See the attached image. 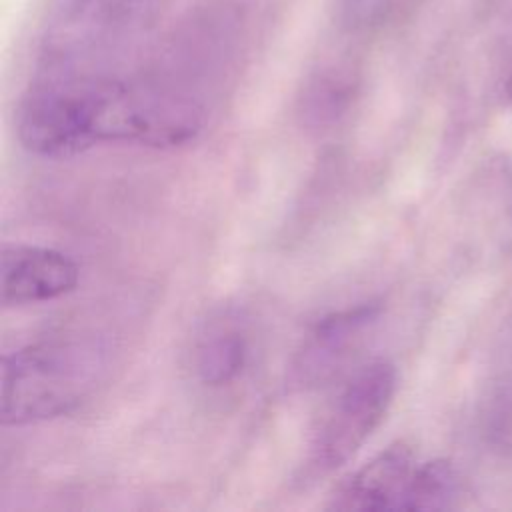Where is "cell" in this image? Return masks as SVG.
I'll return each instance as SVG.
<instances>
[{"label":"cell","mask_w":512,"mask_h":512,"mask_svg":"<svg viewBox=\"0 0 512 512\" xmlns=\"http://www.w3.org/2000/svg\"><path fill=\"white\" fill-rule=\"evenodd\" d=\"M202 110L186 98L74 68H48L24 96L18 138L40 156H72L100 142L174 148L196 138Z\"/></svg>","instance_id":"obj_1"},{"label":"cell","mask_w":512,"mask_h":512,"mask_svg":"<svg viewBox=\"0 0 512 512\" xmlns=\"http://www.w3.org/2000/svg\"><path fill=\"white\" fill-rule=\"evenodd\" d=\"M108 348L88 336H54L2 358L0 420L22 426L80 408L106 380Z\"/></svg>","instance_id":"obj_2"},{"label":"cell","mask_w":512,"mask_h":512,"mask_svg":"<svg viewBox=\"0 0 512 512\" xmlns=\"http://www.w3.org/2000/svg\"><path fill=\"white\" fill-rule=\"evenodd\" d=\"M398 386L396 366L384 358L360 366L320 416L306 460V476L318 478L346 464L386 418Z\"/></svg>","instance_id":"obj_3"},{"label":"cell","mask_w":512,"mask_h":512,"mask_svg":"<svg viewBox=\"0 0 512 512\" xmlns=\"http://www.w3.org/2000/svg\"><path fill=\"white\" fill-rule=\"evenodd\" d=\"M128 8L130 0H48L44 24L48 66H74L114 34Z\"/></svg>","instance_id":"obj_4"},{"label":"cell","mask_w":512,"mask_h":512,"mask_svg":"<svg viewBox=\"0 0 512 512\" xmlns=\"http://www.w3.org/2000/svg\"><path fill=\"white\" fill-rule=\"evenodd\" d=\"M78 280V264L60 250L28 244L2 246L0 300L4 308L60 298L72 292Z\"/></svg>","instance_id":"obj_5"},{"label":"cell","mask_w":512,"mask_h":512,"mask_svg":"<svg viewBox=\"0 0 512 512\" xmlns=\"http://www.w3.org/2000/svg\"><path fill=\"white\" fill-rule=\"evenodd\" d=\"M418 466L414 446L396 440L362 468L346 476L330 494L328 510H400Z\"/></svg>","instance_id":"obj_6"},{"label":"cell","mask_w":512,"mask_h":512,"mask_svg":"<svg viewBox=\"0 0 512 512\" xmlns=\"http://www.w3.org/2000/svg\"><path fill=\"white\" fill-rule=\"evenodd\" d=\"M378 314L380 306L368 302L324 316L296 354L292 366L296 382L314 386L330 378L358 348Z\"/></svg>","instance_id":"obj_7"},{"label":"cell","mask_w":512,"mask_h":512,"mask_svg":"<svg viewBox=\"0 0 512 512\" xmlns=\"http://www.w3.org/2000/svg\"><path fill=\"white\" fill-rule=\"evenodd\" d=\"M250 354L244 330L236 326H214L198 342L194 370L206 386H226L246 368Z\"/></svg>","instance_id":"obj_8"},{"label":"cell","mask_w":512,"mask_h":512,"mask_svg":"<svg viewBox=\"0 0 512 512\" xmlns=\"http://www.w3.org/2000/svg\"><path fill=\"white\" fill-rule=\"evenodd\" d=\"M464 482L452 462L436 458L418 464L400 510H450L460 506Z\"/></svg>","instance_id":"obj_9"}]
</instances>
